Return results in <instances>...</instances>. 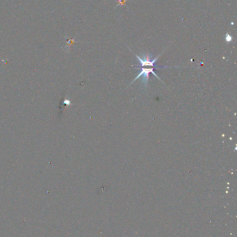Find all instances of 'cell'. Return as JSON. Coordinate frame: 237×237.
<instances>
[{"mask_svg": "<svg viewBox=\"0 0 237 237\" xmlns=\"http://www.w3.org/2000/svg\"><path fill=\"white\" fill-rule=\"evenodd\" d=\"M118 5L117 6H119V5H123L125 4V2H126V0H118Z\"/></svg>", "mask_w": 237, "mask_h": 237, "instance_id": "cell-4", "label": "cell"}, {"mask_svg": "<svg viewBox=\"0 0 237 237\" xmlns=\"http://www.w3.org/2000/svg\"><path fill=\"white\" fill-rule=\"evenodd\" d=\"M136 68H138V69H139L141 70V72L137 76V77L134 78V80L132 81V83H133V82H134V81H137L138 78H139L141 76H142V81H141V82H142V83H143L144 86H145V88H147V87H148V84L149 73H152V74H153L154 76H156V77L158 79H159V81H161V78L156 74V73H155V72H154L155 68L154 67H152V68L136 67Z\"/></svg>", "mask_w": 237, "mask_h": 237, "instance_id": "cell-2", "label": "cell"}, {"mask_svg": "<svg viewBox=\"0 0 237 237\" xmlns=\"http://www.w3.org/2000/svg\"><path fill=\"white\" fill-rule=\"evenodd\" d=\"M231 40H232V38H231V36H230L229 34H227L226 35V37H225V40L227 42H230L231 41Z\"/></svg>", "mask_w": 237, "mask_h": 237, "instance_id": "cell-3", "label": "cell"}, {"mask_svg": "<svg viewBox=\"0 0 237 237\" xmlns=\"http://www.w3.org/2000/svg\"><path fill=\"white\" fill-rule=\"evenodd\" d=\"M161 55L160 54L159 56H158L156 57L155 58H152V56L149 54H146L145 56H143V58H141L137 55H135L139 61V65H138L137 67H143L145 66H149V67H152L154 68H169V67H172L170 66H159V65H156V61H157V59L159 58V56Z\"/></svg>", "mask_w": 237, "mask_h": 237, "instance_id": "cell-1", "label": "cell"}]
</instances>
